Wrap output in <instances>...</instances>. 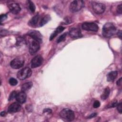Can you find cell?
<instances>
[{
  "instance_id": "1",
  "label": "cell",
  "mask_w": 122,
  "mask_h": 122,
  "mask_svg": "<svg viewBox=\"0 0 122 122\" xmlns=\"http://www.w3.org/2000/svg\"><path fill=\"white\" fill-rule=\"evenodd\" d=\"M116 29L114 25L112 23H106L102 28V35L105 37H110L116 32Z\"/></svg>"
},
{
  "instance_id": "2",
  "label": "cell",
  "mask_w": 122,
  "mask_h": 122,
  "mask_svg": "<svg viewBox=\"0 0 122 122\" xmlns=\"http://www.w3.org/2000/svg\"><path fill=\"white\" fill-rule=\"evenodd\" d=\"M60 115L63 119L67 121H72L74 120L75 117L74 112L69 109L62 110L60 112Z\"/></svg>"
},
{
  "instance_id": "3",
  "label": "cell",
  "mask_w": 122,
  "mask_h": 122,
  "mask_svg": "<svg viewBox=\"0 0 122 122\" xmlns=\"http://www.w3.org/2000/svg\"><path fill=\"white\" fill-rule=\"evenodd\" d=\"M84 6V2L81 0H76L71 2L70 6V10L72 12L78 11Z\"/></svg>"
},
{
  "instance_id": "4",
  "label": "cell",
  "mask_w": 122,
  "mask_h": 122,
  "mask_svg": "<svg viewBox=\"0 0 122 122\" xmlns=\"http://www.w3.org/2000/svg\"><path fill=\"white\" fill-rule=\"evenodd\" d=\"M32 74V71L30 68L25 67L20 71L17 73V77L21 80L26 79L30 77Z\"/></svg>"
},
{
  "instance_id": "5",
  "label": "cell",
  "mask_w": 122,
  "mask_h": 122,
  "mask_svg": "<svg viewBox=\"0 0 122 122\" xmlns=\"http://www.w3.org/2000/svg\"><path fill=\"white\" fill-rule=\"evenodd\" d=\"M92 5L93 11L97 14H102L105 11V6L102 3L93 1L92 2Z\"/></svg>"
},
{
  "instance_id": "6",
  "label": "cell",
  "mask_w": 122,
  "mask_h": 122,
  "mask_svg": "<svg viewBox=\"0 0 122 122\" xmlns=\"http://www.w3.org/2000/svg\"><path fill=\"white\" fill-rule=\"evenodd\" d=\"M31 39L29 44V52L30 54L34 55L40 49V43L36 40Z\"/></svg>"
},
{
  "instance_id": "7",
  "label": "cell",
  "mask_w": 122,
  "mask_h": 122,
  "mask_svg": "<svg viewBox=\"0 0 122 122\" xmlns=\"http://www.w3.org/2000/svg\"><path fill=\"white\" fill-rule=\"evenodd\" d=\"M81 27L83 30L88 31H97L98 30V26L94 22H84Z\"/></svg>"
},
{
  "instance_id": "8",
  "label": "cell",
  "mask_w": 122,
  "mask_h": 122,
  "mask_svg": "<svg viewBox=\"0 0 122 122\" xmlns=\"http://www.w3.org/2000/svg\"><path fill=\"white\" fill-rule=\"evenodd\" d=\"M24 60L22 58H16L10 62V66L15 69H18L21 68L24 64Z\"/></svg>"
},
{
  "instance_id": "9",
  "label": "cell",
  "mask_w": 122,
  "mask_h": 122,
  "mask_svg": "<svg viewBox=\"0 0 122 122\" xmlns=\"http://www.w3.org/2000/svg\"><path fill=\"white\" fill-rule=\"evenodd\" d=\"M28 35L33 40L38 41L39 43H41L42 41L41 34L40 32L37 30H30L28 32Z\"/></svg>"
},
{
  "instance_id": "10",
  "label": "cell",
  "mask_w": 122,
  "mask_h": 122,
  "mask_svg": "<svg viewBox=\"0 0 122 122\" xmlns=\"http://www.w3.org/2000/svg\"><path fill=\"white\" fill-rule=\"evenodd\" d=\"M8 7L10 10L11 13L14 14H18L20 10V5L15 2H10V3L8 4Z\"/></svg>"
},
{
  "instance_id": "11",
  "label": "cell",
  "mask_w": 122,
  "mask_h": 122,
  "mask_svg": "<svg viewBox=\"0 0 122 122\" xmlns=\"http://www.w3.org/2000/svg\"><path fill=\"white\" fill-rule=\"evenodd\" d=\"M43 62V58L41 55H37L34 57L31 61L32 68H37L41 65Z\"/></svg>"
},
{
  "instance_id": "12",
  "label": "cell",
  "mask_w": 122,
  "mask_h": 122,
  "mask_svg": "<svg viewBox=\"0 0 122 122\" xmlns=\"http://www.w3.org/2000/svg\"><path fill=\"white\" fill-rule=\"evenodd\" d=\"M69 35L72 38H77L82 36L81 30L77 28H72L69 32Z\"/></svg>"
},
{
  "instance_id": "13",
  "label": "cell",
  "mask_w": 122,
  "mask_h": 122,
  "mask_svg": "<svg viewBox=\"0 0 122 122\" xmlns=\"http://www.w3.org/2000/svg\"><path fill=\"white\" fill-rule=\"evenodd\" d=\"M21 106L19 102H14L9 106L8 108V112L10 113L16 112H19Z\"/></svg>"
},
{
  "instance_id": "14",
  "label": "cell",
  "mask_w": 122,
  "mask_h": 122,
  "mask_svg": "<svg viewBox=\"0 0 122 122\" xmlns=\"http://www.w3.org/2000/svg\"><path fill=\"white\" fill-rule=\"evenodd\" d=\"M26 94L24 92H21L17 94L16 99L17 101L20 103H23L26 100Z\"/></svg>"
},
{
  "instance_id": "15",
  "label": "cell",
  "mask_w": 122,
  "mask_h": 122,
  "mask_svg": "<svg viewBox=\"0 0 122 122\" xmlns=\"http://www.w3.org/2000/svg\"><path fill=\"white\" fill-rule=\"evenodd\" d=\"M64 29V28L62 26H59L58 28L56 29V30H54V31L51 34L50 40L51 41L52 39H53L58 34L61 32Z\"/></svg>"
},
{
  "instance_id": "16",
  "label": "cell",
  "mask_w": 122,
  "mask_h": 122,
  "mask_svg": "<svg viewBox=\"0 0 122 122\" xmlns=\"http://www.w3.org/2000/svg\"><path fill=\"white\" fill-rule=\"evenodd\" d=\"M118 72L117 71H112L110 72L107 76V80L108 81H113L117 76Z\"/></svg>"
},
{
  "instance_id": "17",
  "label": "cell",
  "mask_w": 122,
  "mask_h": 122,
  "mask_svg": "<svg viewBox=\"0 0 122 122\" xmlns=\"http://www.w3.org/2000/svg\"><path fill=\"white\" fill-rule=\"evenodd\" d=\"M39 19H40L39 15H38V14L36 15L35 16L33 17L30 19V20L29 22V24L30 26H33V27L35 26L37 24L39 20Z\"/></svg>"
},
{
  "instance_id": "18",
  "label": "cell",
  "mask_w": 122,
  "mask_h": 122,
  "mask_svg": "<svg viewBox=\"0 0 122 122\" xmlns=\"http://www.w3.org/2000/svg\"><path fill=\"white\" fill-rule=\"evenodd\" d=\"M32 86V83L31 82H27L24 83L21 87V91L22 92H26L30 89Z\"/></svg>"
},
{
  "instance_id": "19",
  "label": "cell",
  "mask_w": 122,
  "mask_h": 122,
  "mask_svg": "<svg viewBox=\"0 0 122 122\" xmlns=\"http://www.w3.org/2000/svg\"><path fill=\"white\" fill-rule=\"evenodd\" d=\"M110 92V89L109 88V87L105 88L103 93L101 95V99L102 100H106L108 97V96L109 95Z\"/></svg>"
},
{
  "instance_id": "20",
  "label": "cell",
  "mask_w": 122,
  "mask_h": 122,
  "mask_svg": "<svg viewBox=\"0 0 122 122\" xmlns=\"http://www.w3.org/2000/svg\"><path fill=\"white\" fill-rule=\"evenodd\" d=\"M50 20V17L49 15H45L40 20V26H42L46 24Z\"/></svg>"
},
{
  "instance_id": "21",
  "label": "cell",
  "mask_w": 122,
  "mask_h": 122,
  "mask_svg": "<svg viewBox=\"0 0 122 122\" xmlns=\"http://www.w3.org/2000/svg\"><path fill=\"white\" fill-rule=\"evenodd\" d=\"M28 4H29V8L30 11L32 13L34 12V11L35 10V5L31 1L29 0V1H28Z\"/></svg>"
},
{
  "instance_id": "22",
  "label": "cell",
  "mask_w": 122,
  "mask_h": 122,
  "mask_svg": "<svg viewBox=\"0 0 122 122\" xmlns=\"http://www.w3.org/2000/svg\"><path fill=\"white\" fill-rule=\"evenodd\" d=\"M67 35V33H64L63 34H62L61 35L58 39V40H57V43H60L61 42H62V41H64V40L65 39L66 36Z\"/></svg>"
},
{
  "instance_id": "23",
  "label": "cell",
  "mask_w": 122,
  "mask_h": 122,
  "mask_svg": "<svg viewBox=\"0 0 122 122\" xmlns=\"http://www.w3.org/2000/svg\"><path fill=\"white\" fill-rule=\"evenodd\" d=\"M9 83L12 86H15L18 83V81L14 78H11L9 80Z\"/></svg>"
},
{
  "instance_id": "24",
  "label": "cell",
  "mask_w": 122,
  "mask_h": 122,
  "mask_svg": "<svg viewBox=\"0 0 122 122\" xmlns=\"http://www.w3.org/2000/svg\"><path fill=\"white\" fill-rule=\"evenodd\" d=\"M17 93L15 91H13L10 94V96H9V101H10L11 100H12L14 98H16V95H17Z\"/></svg>"
},
{
  "instance_id": "25",
  "label": "cell",
  "mask_w": 122,
  "mask_h": 122,
  "mask_svg": "<svg viewBox=\"0 0 122 122\" xmlns=\"http://www.w3.org/2000/svg\"><path fill=\"white\" fill-rule=\"evenodd\" d=\"M122 102H121L118 103L117 106H116L117 108V110L119 112V113H122Z\"/></svg>"
},
{
  "instance_id": "26",
  "label": "cell",
  "mask_w": 122,
  "mask_h": 122,
  "mask_svg": "<svg viewBox=\"0 0 122 122\" xmlns=\"http://www.w3.org/2000/svg\"><path fill=\"white\" fill-rule=\"evenodd\" d=\"M100 106V102L99 101H95L94 103H93V106L94 108H98L99 106Z\"/></svg>"
},
{
  "instance_id": "27",
  "label": "cell",
  "mask_w": 122,
  "mask_h": 122,
  "mask_svg": "<svg viewBox=\"0 0 122 122\" xmlns=\"http://www.w3.org/2000/svg\"><path fill=\"white\" fill-rule=\"evenodd\" d=\"M117 11L119 14H121L122 12V5L120 4L117 8Z\"/></svg>"
},
{
  "instance_id": "28",
  "label": "cell",
  "mask_w": 122,
  "mask_h": 122,
  "mask_svg": "<svg viewBox=\"0 0 122 122\" xmlns=\"http://www.w3.org/2000/svg\"><path fill=\"white\" fill-rule=\"evenodd\" d=\"M7 16L6 14H1L0 15V21H1V22H2L3 20H6L7 19Z\"/></svg>"
},
{
  "instance_id": "29",
  "label": "cell",
  "mask_w": 122,
  "mask_h": 122,
  "mask_svg": "<svg viewBox=\"0 0 122 122\" xmlns=\"http://www.w3.org/2000/svg\"><path fill=\"white\" fill-rule=\"evenodd\" d=\"M118 104V102H117V101H114V102H113L112 103V105L111 106L112 107H116L117 105Z\"/></svg>"
},
{
  "instance_id": "30",
  "label": "cell",
  "mask_w": 122,
  "mask_h": 122,
  "mask_svg": "<svg viewBox=\"0 0 122 122\" xmlns=\"http://www.w3.org/2000/svg\"><path fill=\"white\" fill-rule=\"evenodd\" d=\"M117 85L118 86H121L122 85V78H121L117 81Z\"/></svg>"
},
{
  "instance_id": "31",
  "label": "cell",
  "mask_w": 122,
  "mask_h": 122,
  "mask_svg": "<svg viewBox=\"0 0 122 122\" xmlns=\"http://www.w3.org/2000/svg\"><path fill=\"white\" fill-rule=\"evenodd\" d=\"M43 112H48V113H51V110L50 109H46L44 110Z\"/></svg>"
},
{
  "instance_id": "32",
  "label": "cell",
  "mask_w": 122,
  "mask_h": 122,
  "mask_svg": "<svg viewBox=\"0 0 122 122\" xmlns=\"http://www.w3.org/2000/svg\"><path fill=\"white\" fill-rule=\"evenodd\" d=\"M6 113L5 112H2L0 113V115L1 116H5L6 115Z\"/></svg>"
},
{
  "instance_id": "33",
  "label": "cell",
  "mask_w": 122,
  "mask_h": 122,
  "mask_svg": "<svg viewBox=\"0 0 122 122\" xmlns=\"http://www.w3.org/2000/svg\"><path fill=\"white\" fill-rule=\"evenodd\" d=\"M118 36H119L120 37V38H121V36H122V32H121V30H120L118 33Z\"/></svg>"
},
{
  "instance_id": "34",
  "label": "cell",
  "mask_w": 122,
  "mask_h": 122,
  "mask_svg": "<svg viewBox=\"0 0 122 122\" xmlns=\"http://www.w3.org/2000/svg\"><path fill=\"white\" fill-rule=\"evenodd\" d=\"M96 115V113H93V114H91L90 116H89V118H92V117H94V116H95Z\"/></svg>"
}]
</instances>
